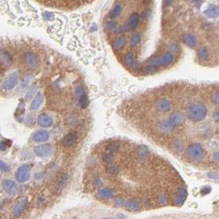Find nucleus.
<instances>
[{"label": "nucleus", "instance_id": "nucleus-26", "mask_svg": "<svg viewBox=\"0 0 219 219\" xmlns=\"http://www.w3.org/2000/svg\"><path fill=\"white\" fill-rule=\"evenodd\" d=\"M134 54L131 53V52H129L127 53L124 57V65H126L127 67H131L133 64H134Z\"/></svg>", "mask_w": 219, "mask_h": 219}, {"label": "nucleus", "instance_id": "nucleus-6", "mask_svg": "<svg viewBox=\"0 0 219 219\" xmlns=\"http://www.w3.org/2000/svg\"><path fill=\"white\" fill-rule=\"evenodd\" d=\"M139 19H140V16L139 15V13H134L131 14V16L128 19V21H126V22L123 26V31H129L133 29L136 28L139 22Z\"/></svg>", "mask_w": 219, "mask_h": 219}, {"label": "nucleus", "instance_id": "nucleus-2", "mask_svg": "<svg viewBox=\"0 0 219 219\" xmlns=\"http://www.w3.org/2000/svg\"><path fill=\"white\" fill-rule=\"evenodd\" d=\"M186 157H188L190 160L192 161H199L204 156V148L201 145L198 143H194L187 147L186 151Z\"/></svg>", "mask_w": 219, "mask_h": 219}, {"label": "nucleus", "instance_id": "nucleus-42", "mask_svg": "<svg viewBox=\"0 0 219 219\" xmlns=\"http://www.w3.org/2000/svg\"><path fill=\"white\" fill-rule=\"evenodd\" d=\"M150 14H151V10H150V9H147V10L144 11V12L143 13V18L146 19V18H148V16H149Z\"/></svg>", "mask_w": 219, "mask_h": 219}, {"label": "nucleus", "instance_id": "nucleus-27", "mask_svg": "<svg viewBox=\"0 0 219 219\" xmlns=\"http://www.w3.org/2000/svg\"><path fill=\"white\" fill-rule=\"evenodd\" d=\"M198 59H201V60H205V59H208L209 52H208V49H207L206 46H203L198 49Z\"/></svg>", "mask_w": 219, "mask_h": 219}, {"label": "nucleus", "instance_id": "nucleus-28", "mask_svg": "<svg viewBox=\"0 0 219 219\" xmlns=\"http://www.w3.org/2000/svg\"><path fill=\"white\" fill-rule=\"evenodd\" d=\"M144 73L146 74H152L153 72H156L157 71V66H155L153 65H147L143 68V70Z\"/></svg>", "mask_w": 219, "mask_h": 219}, {"label": "nucleus", "instance_id": "nucleus-7", "mask_svg": "<svg viewBox=\"0 0 219 219\" xmlns=\"http://www.w3.org/2000/svg\"><path fill=\"white\" fill-rule=\"evenodd\" d=\"M34 152L37 157H47L50 156L52 153V147L50 144H43L36 146L34 148Z\"/></svg>", "mask_w": 219, "mask_h": 219}, {"label": "nucleus", "instance_id": "nucleus-23", "mask_svg": "<svg viewBox=\"0 0 219 219\" xmlns=\"http://www.w3.org/2000/svg\"><path fill=\"white\" fill-rule=\"evenodd\" d=\"M121 4H120V3H116L113 9H112V11L111 12V13H110V18H111V19H115V18H117V17L120 14V13H121Z\"/></svg>", "mask_w": 219, "mask_h": 219}, {"label": "nucleus", "instance_id": "nucleus-3", "mask_svg": "<svg viewBox=\"0 0 219 219\" xmlns=\"http://www.w3.org/2000/svg\"><path fill=\"white\" fill-rule=\"evenodd\" d=\"M30 175H31V167L27 164H25L18 169L16 173V179L18 182L24 183L28 181Z\"/></svg>", "mask_w": 219, "mask_h": 219}, {"label": "nucleus", "instance_id": "nucleus-37", "mask_svg": "<svg viewBox=\"0 0 219 219\" xmlns=\"http://www.w3.org/2000/svg\"><path fill=\"white\" fill-rule=\"evenodd\" d=\"M94 185L96 186V187H101L102 186V181L101 180V178L96 176L94 180Z\"/></svg>", "mask_w": 219, "mask_h": 219}, {"label": "nucleus", "instance_id": "nucleus-29", "mask_svg": "<svg viewBox=\"0 0 219 219\" xmlns=\"http://www.w3.org/2000/svg\"><path fill=\"white\" fill-rule=\"evenodd\" d=\"M107 173L111 176H116L119 173V169L116 166H111L107 168Z\"/></svg>", "mask_w": 219, "mask_h": 219}, {"label": "nucleus", "instance_id": "nucleus-1", "mask_svg": "<svg viewBox=\"0 0 219 219\" xmlns=\"http://www.w3.org/2000/svg\"><path fill=\"white\" fill-rule=\"evenodd\" d=\"M186 116L193 122H200L207 116V108L203 103L194 102L186 108Z\"/></svg>", "mask_w": 219, "mask_h": 219}, {"label": "nucleus", "instance_id": "nucleus-5", "mask_svg": "<svg viewBox=\"0 0 219 219\" xmlns=\"http://www.w3.org/2000/svg\"><path fill=\"white\" fill-rule=\"evenodd\" d=\"M173 60H174L173 54L170 53H166L153 60L152 65H155V66H166V65L171 64Z\"/></svg>", "mask_w": 219, "mask_h": 219}, {"label": "nucleus", "instance_id": "nucleus-35", "mask_svg": "<svg viewBox=\"0 0 219 219\" xmlns=\"http://www.w3.org/2000/svg\"><path fill=\"white\" fill-rule=\"evenodd\" d=\"M114 204L116 206H123L124 204V200L123 198H116L115 200H114Z\"/></svg>", "mask_w": 219, "mask_h": 219}, {"label": "nucleus", "instance_id": "nucleus-41", "mask_svg": "<svg viewBox=\"0 0 219 219\" xmlns=\"http://www.w3.org/2000/svg\"><path fill=\"white\" fill-rule=\"evenodd\" d=\"M8 147V145L6 143V142H0V150L1 151H5Z\"/></svg>", "mask_w": 219, "mask_h": 219}, {"label": "nucleus", "instance_id": "nucleus-4", "mask_svg": "<svg viewBox=\"0 0 219 219\" xmlns=\"http://www.w3.org/2000/svg\"><path fill=\"white\" fill-rule=\"evenodd\" d=\"M27 204V198L26 197H21L19 198L16 202L14 208L13 209V215L14 217H20L23 213L24 209Z\"/></svg>", "mask_w": 219, "mask_h": 219}, {"label": "nucleus", "instance_id": "nucleus-45", "mask_svg": "<svg viewBox=\"0 0 219 219\" xmlns=\"http://www.w3.org/2000/svg\"><path fill=\"white\" fill-rule=\"evenodd\" d=\"M172 3V0H163V4L165 6H169Z\"/></svg>", "mask_w": 219, "mask_h": 219}, {"label": "nucleus", "instance_id": "nucleus-40", "mask_svg": "<svg viewBox=\"0 0 219 219\" xmlns=\"http://www.w3.org/2000/svg\"><path fill=\"white\" fill-rule=\"evenodd\" d=\"M213 100L215 103L219 105V92H217L215 93V94H213Z\"/></svg>", "mask_w": 219, "mask_h": 219}, {"label": "nucleus", "instance_id": "nucleus-15", "mask_svg": "<svg viewBox=\"0 0 219 219\" xmlns=\"http://www.w3.org/2000/svg\"><path fill=\"white\" fill-rule=\"evenodd\" d=\"M38 124L44 128H49L53 124V119L46 114H41L38 117Z\"/></svg>", "mask_w": 219, "mask_h": 219}, {"label": "nucleus", "instance_id": "nucleus-39", "mask_svg": "<svg viewBox=\"0 0 219 219\" xmlns=\"http://www.w3.org/2000/svg\"><path fill=\"white\" fill-rule=\"evenodd\" d=\"M212 190V189L209 187V186H206V187H204V188L202 189L201 190V193L203 194H209L210 193Z\"/></svg>", "mask_w": 219, "mask_h": 219}, {"label": "nucleus", "instance_id": "nucleus-9", "mask_svg": "<svg viewBox=\"0 0 219 219\" xmlns=\"http://www.w3.org/2000/svg\"><path fill=\"white\" fill-rule=\"evenodd\" d=\"M159 129L160 131L162 133V134H171L172 131L175 129V127L173 126L172 124L170 123L169 119H164L162 120H161L159 122Z\"/></svg>", "mask_w": 219, "mask_h": 219}, {"label": "nucleus", "instance_id": "nucleus-17", "mask_svg": "<svg viewBox=\"0 0 219 219\" xmlns=\"http://www.w3.org/2000/svg\"><path fill=\"white\" fill-rule=\"evenodd\" d=\"M186 197H187V191L185 189H181L178 192L176 197H175V204L176 205H182L184 204V202L186 201Z\"/></svg>", "mask_w": 219, "mask_h": 219}, {"label": "nucleus", "instance_id": "nucleus-33", "mask_svg": "<svg viewBox=\"0 0 219 219\" xmlns=\"http://www.w3.org/2000/svg\"><path fill=\"white\" fill-rule=\"evenodd\" d=\"M158 202L161 205H165L167 203V198L164 194H161L160 195L158 196Z\"/></svg>", "mask_w": 219, "mask_h": 219}, {"label": "nucleus", "instance_id": "nucleus-24", "mask_svg": "<svg viewBox=\"0 0 219 219\" xmlns=\"http://www.w3.org/2000/svg\"><path fill=\"white\" fill-rule=\"evenodd\" d=\"M140 41H141L140 34L139 32H134L131 36V38H130V41H129V44H130L132 47H135L140 43Z\"/></svg>", "mask_w": 219, "mask_h": 219}, {"label": "nucleus", "instance_id": "nucleus-19", "mask_svg": "<svg viewBox=\"0 0 219 219\" xmlns=\"http://www.w3.org/2000/svg\"><path fill=\"white\" fill-rule=\"evenodd\" d=\"M114 195L113 190L110 188H102L98 191V196L103 199H109Z\"/></svg>", "mask_w": 219, "mask_h": 219}, {"label": "nucleus", "instance_id": "nucleus-43", "mask_svg": "<svg viewBox=\"0 0 219 219\" xmlns=\"http://www.w3.org/2000/svg\"><path fill=\"white\" fill-rule=\"evenodd\" d=\"M213 160L215 162L219 163V152H215L213 154Z\"/></svg>", "mask_w": 219, "mask_h": 219}, {"label": "nucleus", "instance_id": "nucleus-8", "mask_svg": "<svg viewBox=\"0 0 219 219\" xmlns=\"http://www.w3.org/2000/svg\"><path fill=\"white\" fill-rule=\"evenodd\" d=\"M168 119L170 120V122L172 124L174 127L181 126L185 123V116L181 112H174V113L170 114V117L168 118Z\"/></svg>", "mask_w": 219, "mask_h": 219}, {"label": "nucleus", "instance_id": "nucleus-36", "mask_svg": "<svg viewBox=\"0 0 219 219\" xmlns=\"http://www.w3.org/2000/svg\"><path fill=\"white\" fill-rule=\"evenodd\" d=\"M169 48H170V50L171 52H174V53H178V51H179V47H178V45L176 44H170V45H169Z\"/></svg>", "mask_w": 219, "mask_h": 219}, {"label": "nucleus", "instance_id": "nucleus-10", "mask_svg": "<svg viewBox=\"0 0 219 219\" xmlns=\"http://www.w3.org/2000/svg\"><path fill=\"white\" fill-rule=\"evenodd\" d=\"M49 138V132L44 129H41L36 131L32 136V139H33L34 142L36 143H41V142H45L47 141Z\"/></svg>", "mask_w": 219, "mask_h": 219}, {"label": "nucleus", "instance_id": "nucleus-31", "mask_svg": "<svg viewBox=\"0 0 219 219\" xmlns=\"http://www.w3.org/2000/svg\"><path fill=\"white\" fill-rule=\"evenodd\" d=\"M183 143L181 142V140H175V142L173 143V148H174L176 152H181V151L183 150Z\"/></svg>", "mask_w": 219, "mask_h": 219}, {"label": "nucleus", "instance_id": "nucleus-13", "mask_svg": "<svg viewBox=\"0 0 219 219\" xmlns=\"http://www.w3.org/2000/svg\"><path fill=\"white\" fill-rule=\"evenodd\" d=\"M77 139V134L76 132L72 131L70 132L69 134H68L62 140V144L66 147H68L70 146H72Z\"/></svg>", "mask_w": 219, "mask_h": 219}, {"label": "nucleus", "instance_id": "nucleus-46", "mask_svg": "<svg viewBox=\"0 0 219 219\" xmlns=\"http://www.w3.org/2000/svg\"><path fill=\"white\" fill-rule=\"evenodd\" d=\"M101 219H111V218H101Z\"/></svg>", "mask_w": 219, "mask_h": 219}, {"label": "nucleus", "instance_id": "nucleus-22", "mask_svg": "<svg viewBox=\"0 0 219 219\" xmlns=\"http://www.w3.org/2000/svg\"><path fill=\"white\" fill-rule=\"evenodd\" d=\"M42 102H43V96H42V95H41V94H39V95L36 96L35 99H34V101H32V103H31V109L34 110V111H36V110L40 108V106H41V105L42 104Z\"/></svg>", "mask_w": 219, "mask_h": 219}, {"label": "nucleus", "instance_id": "nucleus-18", "mask_svg": "<svg viewBox=\"0 0 219 219\" xmlns=\"http://www.w3.org/2000/svg\"><path fill=\"white\" fill-rule=\"evenodd\" d=\"M183 40L185 43L190 48H194L197 45V39L195 38V36H194L191 34H185L183 36Z\"/></svg>", "mask_w": 219, "mask_h": 219}, {"label": "nucleus", "instance_id": "nucleus-30", "mask_svg": "<svg viewBox=\"0 0 219 219\" xmlns=\"http://www.w3.org/2000/svg\"><path fill=\"white\" fill-rule=\"evenodd\" d=\"M102 160L106 163H111L113 162L114 160V156L112 153H110V152H105L102 155Z\"/></svg>", "mask_w": 219, "mask_h": 219}, {"label": "nucleus", "instance_id": "nucleus-38", "mask_svg": "<svg viewBox=\"0 0 219 219\" xmlns=\"http://www.w3.org/2000/svg\"><path fill=\"white\" fill-rule=\"evenodd\" d=\"M213 118L215 121L219 123V109H217L214 111L213 114Z\"/></svg>", "mask_w": 219, "mask_h": 219}, {"label": "nucleus", "instance_id": "nucleus-21", "mask_svg": "<svg viewBox=\"0 0 219 219\" xmlns=\"http://www.w3.org/2000/svg\"><path fill=\"white\" fill-rule=\"evenodd\" d=\"M125 206H126V209L129 211H136L139 208V203L137 200L130 199V200H128L126 202Z\"/></svg>", "mask_w": 219, "mask_h": 219}, {"label": "nucleus", "instance_id": "nucleus-11", "mask_svg": "<svg viewBox=\"0 0 219 219\" xmlns=\"http://www.w3.org/2000/svg\"><path fill=\"white\" fill-rule=\"evenodd\" d=\"M3 190L8 194H15L18 192V186L14 181L11 180H5L3 181Z\"/></svg>", "mask_w": 219, "mask_h": 219}, {"label": "nucleus", "instance_id": "nucleus-20", "mask_svg": "<svg viewBox=\"0 0 219 219\" xmlns=\"http://www.w3.org/2000/svg\"><path fill=\"white\" fill-rule=\"evenodd\" d=\"M125 43H126V39H125V37H124V36H118V37L115 40V41H114V49H115V50L121 49L125 45Z\"/></svg>", "mask_w": 219, "mask_h": 219}, {"label": "nucleus", "instance_id": "nucleus-32", "mask_svg": "<svg viewBox=\"0 0 219 219\" xmlns=\"http://www.w3.org/2000/svg\"><path fill=\"white\" fill-rule=\"evenodd\" d=\"M137 153L140 157H145L147 154V148L144 146H140L137 149Z\"/></svg>", "mask_w": 219, "mask_h": 219}, {"label": "nucleus", "instance_id": "nucleus-12", "mask_svg": "<svg viewBox=\"0 0 219 219\" xmlns=\"http://www.w3.org/2000/svg\"><path fill=\"white\" fill-rule=\"evenodd\" d=\"M68 181V175L66 173H61L57 178L56 183L54 185V190L55 192H60Z\"/></svg>", "mask_w": 219, "mask_h": 219}, {"label": "nucleus", "instance_id": "nucleus-44", "mask_svg": "<svg viewBox=\"0 0 219 219\" xmlns=\"http://www.w3.org/2000/svg\"><path fill=\"white\" fill-rule=\"evenodd\" d=\"M209 176L210 178H213V179H219V175L217 174V173H209Z\"/></svg>", "mask_w": 219, "mask_h": 219}, {"label": "nucleus", "instance_id": "nucleus-25", "mask_svg": "<svg viewBox=\"0 0 219 219\" xmlns=\"http://www.w3.org/2000/svg\"><path fill=\"white\" fill-rule=\"evenodd\" d=\"M119 147H120V145H119L118 142H111V143H109L107 145L106 150L110 153H115V152H118Z\"/></svg>", "mask_w": 219, "mask_h": 219}, {"label": "nucleus", "instance_id": "nucleus-14", "mask_svg": "<svg viewBox=\"0 0 219 219\" xmlns=\"http://www.w3.org/2000/svg\"><path fill=\"white\" fill-rule=\"evenodd\" d=\"M157 108L161 112H167L170 111V103L168 99L166 98H161L157 101Z\"/></svg>", "mask_w": 219, "mask_h": 219}, {"label": "nucleus", "instance_id": "nucleus-34", "mask_svg": "<svg viewBox=\"0 0 219 219\" xmlns=\"http://www.w3.org/2000/svg\"><path fill=\"white\" fill-rule=\"evenodd\" d=\"M0 170L3 171V172L9 171V166H8V164H6L3 161H0Z\"/></svg>", "mask_w": 219, "mask_h": 219}, {"label": "nucleus", "instance_id": "nucleus-16", "mask_svg": "<svg viewBox=\"0 0 219 219\" xmlns=\"http://www.w3.org/2000/svg\"><path fill=\"white\" fill-rule=\"evenodd\" d=\"M204 15L209 18H217L219 16V6L215 4L209 5L204 11Z\"/></svg>", "mask_w": 219, "mask_h": 219}]
</instances>
